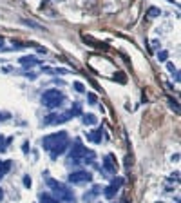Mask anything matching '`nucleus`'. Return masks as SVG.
Listing matches in <instances>:
<instances>
[{
  "mask_svg": "<svg viewBox=\"0 0 181 203\" xmlns=\"http://www.w3.org/2000/svg\"><path fill=\"white\" fill-rule=\"evenodd\" d=\"M87 154H91V151H87L80 142H76L74 145H73L71 152H69V158H71L73 162H78V160H81V158H85Z\"/></svg>",
  "mask_w": 181,
  "mask_h": 203,
  "instance_id": "nucleus-4",
  "label": "nucleus"
},
{
  "mask_svg": "<svg viewBox=\"0 0 181 203\" xmlns=\"http://www.w3.org/2000/svg\"><path fill=\"white\" fill-rule=\"evenodd\" d=\"M24 185H25V187H31V178H29V176L24 178Z\"/></svg>",
  "mask_w": 181,
  "mask_h": 203,
  "instance_id": "nucleus-20",
  "label": "nucleus"
},
{
  "mask_svg": "<svg viewBox=\"0 0 181 203\" xmlns=\"http://www.w3.org/2000/svg\"><path fill=\"white\" fill-rule=\"evenodd\" d=\"M22 24H25V25H29V27H35V29H42V25L40 24H36V22H33V20H22Z\"/></svg>",
  "mask_w": 181,
  "mask_h": 203,
  "instance_id": "nucleus-14",
  "label": "nucleus"
},
{
  "mask_svg": "<svg viewBox=\"0 0 181 203\" xmlns=\"http://www.w3.org/2000/svg\"><path fill=\"white\" fill-rule=\"evenodd\" d=\"M103 169H105V170H109L111 174H112V172H116V165H114V162H112V156H107V158L103 160Z\"/></svg>",
  "mask_w": 181,
  "mask_h": 203,
  "instance_id": "nucleus-9",
  "label": "nucleus"
},
{
  "mask_svg": "<svg viewBox=\"0 0 181 203\" xmlns=\"http://www.w3.org/2000/svg\"><path fill=\"white\" fill-rule=\"evenodd\" d=\"M160 15V9L158 7H150L149 9V17H158Z\"/></svg>",
  "mask_w": 181,
  "mask_h": 203,
  "instance_id": "nucleus-16",
  "label": "nucleus"
},
{
  "mask_svg": "<svg viewBox=\"0 0 181 203\" xmlns=\"http://www.w3.org/2000/svg\"><path fill=\"white\" fill-rule=\"evenodd\" d=\"M20 63L22 65H36V63H40V60H36L35 56H24V58H20Z\"/></svg>",
  "mask_w": 181,
  "mask_h": 203,
  "instance_id": "nucleus-10",
  "label": "nucleus"
},
{
  "mask_svg": "<svg viewBox=\"0 0 181 203\" xmlns=\"http://www.w3.org/2000/svg\"><path fill=\"white\" fill-rule=\"evenodd\" d=\"M74 89H76L78 93H83V85H81L80 82H76V83H74Z\"/></svg>",
  "mask_w": 181,
  "mask_h": 203,
  "instance_id": "nucleus-19",
  "label": "nucleus"
},
{
  "mask_svg": "<svg viewBox=\"0 0 181 203\" xmlns=\"http://www.w3.org/2000/svg\"><path fill=\"white\" fill-rule=\"evenodd\" d=\"M2 198H4V190L0 189V200H2Z\"/></svg>",
  "mask_w": 181,
  "mask_h": 203,
  "instance_id": "nucleus-22",
  "label": "nucleus"
},
{
  "mask_svg": "<svg viewBox=\"0 0 181 203\" xmlns=\"http://www.w3.org/2000/svg\"><path fill=\"white\" fill-rule=\"evenodd\" d=\"M71 183H83V182H91L92 180V174L87 172V170H76V172H71L69 178H67Z\"/></svg>",
  "mask_w": 181,
  "mask_h": 203,
  "instance_id": "nucleus-5",
  "label": "nucleus"
},
{
  "mask_svg": "<svg viewBox=\"0 0 181 203\" xmlns=\"http://www.w3.org/2000/svg\"><path fill=\"white\" fill-rule=\"evenodd\" d=\"M40 201L42 203H60L55 196H51V194H47V192H45V194L42 192V194H40Z\"/></svg>",
  "mask_w": 181,
  "mask_h": 203,
  "instance_id": "nucleus-12",
  "label": "nucleus"
},
{
  "mask_svg": "<svg viewBox=\"0 0 181 203\" xmlns=\"http://www.w3.org/2000/svg\"><path fill=\"white\" fill-rule=\"evenodd\" d=\"M62 142H67V134H65L63 131L45 136V138L42 140V147H43V149H47V151H53V149H55L56 145H60Z\"/></svg>",
  "mask_w": 181,
  "mask_h": 203,
  "instance_id": "nucleus-3",
  "label": "nucleus"
},
{
  "mask_svg": "<svg viewBox=\"0 0 181 203\" xmlns=\"http://www.w3.org/2000/svg\"><path fill=\"white\" fill-rule=\"evenodd\" d=\"M62 102H63V94H62L58 89H49V91H45V93L42 94V103H43L45 107H49V109L58 107Z\"/></svg>",
  "mask_w": 181,
  "mask_h": 203,
  "instance_id": "nucleus-2",
  "label": "nucleus"
},
{
  "mask_svg": "<svg viewBox=\"0 0 181 203\" xmlns=\"http://www.w3.org/2000/svg\"><path fill=\"white\" fill-rule=\"evenodd\" d=\"M87 138H89L91 142L100 143V142H101V129H96L94 132H89V134H87Z\"/></svg>",
  "mask_w": 181,
  "mask_h": 203,
  "instance_id": "nucleus-11",
  "label": "nucleus"
},
{
  "mask_svg": "<svg viewBox=\"0 0 181 203\" xmlns=\"http://www.w3.org/2000/svg\"><path fill=\"white\" fill-rule=\"evenodd\" d=\"M167 56H168V53H167V51H161V53H158V58H160L161 62L167 60Z\"/></svg>",
  "mask_w": 181,
  "mask_h": 203,
  "instance_id": "nucleus-17",
  "label": "nucleus"
},
{
  "mask_svg": "<svg viewBox=\"0 0 181 203\" xmlns=\"http://www.w3.org/2000/svg\"><path fill=\"white\" fill-rule=\"evenodd\" d=\"M0 151H2V152L6 151V145H4V138H2V136H0Z\"/></svg>",
  "mask_w": 181,
  "mask_h": 203,
  "instance_id": "nucleus-21",
  "label": "nucleus"
},
{
  "mask_svg": "<svg viewBox=\"0 0 181 203\" xmlns=\"http://www.w3.org/2000/svg\"><path fill=\"white\" fill-rule=\"evenodd\" d=\"M83 123L85 125H94L96 123V116L94 114H83Z\"/></svg>",
  "mask_w": 181,
  "mask_h": 203,
  "instance_id": "nucleus-13",
  "label": "nucleus"
},
{
  "mask_svg": "<svg viewBox=\"0 0 181 203\" xmlns=\"http://www.w3.org/2000/svg\"><path fill=\"white\" fill-rule=\"evenodd\" d=\"M100 192H101V187H92L89 192H85V194H83V201H85V203H91L94 198H96V196H98V194H100Z\"/></svg>",
  "mask_w": 181,
  "mask_h": 203,
  "instance_id": "nucleus-7",
  "label": "nucleus"
},
{
  "mask_svg": "<svg viewBox=\"0 0 181 203\" xmlns=\"http://www.w3.org/2000/svg\"><path fill=\"white\" fill-rule=\"evenodd\" d=\"M87 98H89V103H96V94L89 93V94H87Z\"/></svg>",
  "mask_w": 181,
  "mask_h": 203,
  "instance_id": "nucleus-18",
  "label": "nucleus"
},
{
  "mask_svg": "<svg viewBox=\"0 0 181 203\" xmlns=\"http://www.w3.org/2000/svg\"><path fill=\"white\" fill-rule=\"evenodd\" d=\"M9 167H11V162H6V163H2V167H0V174L4 176L7 170H9Z\"/></svg>",
  "mask_w": 181,
  "mask_h": 203,
  "instance_id": "nucleus-15",
  "label": "nucleus"
},
{
  "mask_svg": "<svg viewBox=\"0 0 181 203\" xmlns=\"http://www.w3.org/2000/svg\"><path fill=\"white\" fill-rule=\"evenodd\" d=\"M65 149H67V142H62L60 145H56L53 151H49V152H51V158H53V160H56V156H60Z\"/></svg>",
  "mask_w": 181,
  "mask_h": 203,
  "instance_id": "nucleus-8",
  "label": "nucleus"
},
{
  "mask_svg": "<svg viewBox=\"0 0 181 203\" xmlns=\"http://www.w3.org/2000/svg\"><path fill=\"white\" fill-rule=\"evenodd\" d=\"M47 185L53 189V192L56 194V200H58V201H73L74 203V194H73L65 185L58 183L56 180H51V178H47Z\"/></svg>",
  "mask_w": 181,
  "mask_h": 203,
  "instance_id": "nucleus-1",
  "label": "nucleus"
},
{
  "mask_svg": "<svg viewBox=\"0 0 181 203\" xmlns=\"http://www.w3.org/2000/svg\"><path fill=\"white\" fill-rule=\"evenodd\" d=\"M121 185H123V180L118 178L116 182H112V185H109V187H105V190H103V194H105V198H112L116 192H118V189H120Z\"/></svg>",
  "mask_w": 181,
  "mask_h": 203,
  "instance_id": "nucleus-6",
  "label": "nucleus"
}]
</instances>
